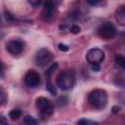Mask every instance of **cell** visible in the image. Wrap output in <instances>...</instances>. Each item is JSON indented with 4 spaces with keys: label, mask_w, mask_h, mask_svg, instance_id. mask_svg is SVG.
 <instances>
[{
    "label": "cell",
    "mask_w": 125,
    "mask_h": 125,
    "mask_svg": "<svg viewBox=\"0 0 125 125\" xmlns=\"http://www.w3.org/2000/svg\"><path fill=\"white\" fill-rule=\"evenodd\" d=\"M23 123L24 124H28V125H35V124L38 123V121L34 117H32L31 115H26L24 117V119H23Z\"/></svg>",
    "instance_id": "14"
},
{
    "label": "cell",
    "mask_w": 125,
    "mask_h": 125,
    "mask_svg": "<svg viewBox=\"0 0 125 125\" xmlns=\"http://www.w3.org/2000/svg\"><path fill=\"white\" fill-rule=\"evenodd\" d=\"M4 19L7 22H12L15 21V18L13 17V15H11L8 11H4Z\"/></svg>",
    "instance_id": "15"
},
{
    "label": "cell",
    "mask_w": 125,
    "mask_h": 125,
    "mask_svg": "<svg viewBox=\"0 0 125 125\" xmlns=\"http://www.w3.org/2000/svg\"><path fill=\"white\" fill-rule=\"evenodd\" d=\"M53 60V54L50 50L46 48L39 49L35 54V63L38 66H45Z\"/></svg>",
    "instance_id": "5"
},
{
    "label": "cell",
    "mask_w": 125,
    "mask_h": 125,
    "mask_svg": "<svg viewBox=\"0 0 125 125\" xmlns=\"http://www.w3.org/2000/svg\"><path fill=\"white\" fill-rule=\"evenodd\" d=\"M57 10V2L56 0H46L43 6L42 11V19L46 21H49L53 19Z\"/></svg>",
    "instance_id": "6"
},
{
    "label": "cell",
    "mask_w": 125,
    "mask_h": 125,
    "mask_svg": "<svg viewBox=\"0 0 125 125\" xmlns=\"http://www.w3.org/2000/svg\"><path fill=\"white\" fill-rule=\"evenodd\" d=\"M75 84V77L71 71H62L57 78V85L62 91H69Z\"/></svg>",
    "instance_id": "2"
},
{
    "label": "cell",
    "mask_w": 125,
    "mask_h": 125,
    "mask_svg": "<svg viewBox=\"0 0 125 125\" xmlns=\"http://www.w3.org/2000/svg\"><path fill=\"white\" fill-rule=\"evenodd\" d=\"M86 2L91 6H97L102 2V0H86Z\"/></svg>",
    "instance_id": "22"
},
{
    "label": "cell",
    "mask_w": 125,
    "mask_h": 125,
    "mask_svg": "<svg viewBox=\"0 0 125 125\" xmlns=\"http://www.w3.org/2000/svg\"><path fill=\"white\" fill-rule=\"evenodd\" d=\"M69 30H70L71 33H73V34H77V33L80 32L81 28H80V26H78L77 24H73V25L70 26V29H69Z\"/></svg>",
    "instance_id": "17"
},
{
    "label": "cell",
    "mask_w": 125,
    "mask_h": 125,
    "mask_svg": "<svg viewBox=\"0 0 125 125\" xmlns=\"http://www.w3.org/2000/svg\"><path fill=\"white\" fill-rule=\"evenodd\" d=\"M0 96H1V100H0L1 105H3L4 103H5V101H6V94H5L4 90H3V88H1V90H0Z\"/></svg>",
    "instance_id": "19"
},
{
    "label": "cell",
    "mask_w": 125,
    "mask_h": 125,
    "mask_svg": "<svg viewBox=\"0 0 125 125\" xmlns=\"http://www.w3.org/2000/svg\"><path fill=\"white\" fill-rule=\"evenodd\" d=\"M28 3H29V4H30L32 7L36 8V7H38V6L40 5L41 0H28Z\"/></svg>",
    "instance_id": "20"
},
{
    "label": "cell",
    "mask_w": 125,
    "mask_h": 125,
    "mask_svg": "<svg viewBox=\"0 0 125 125\" xmlns=\"http://www.w3.org/2000/svg\"><path fill=\"white\" fill-rule=\"evenodd\" d=\"M21 116V110L19 109V108H14L12 109L10 112H9V117L12 119V120H18L20 117Z\"/></svg>",
    "instance_id": "13"
},
{
    "label": "cell",
    "mask_w": 125,
    "mask_h": 125,
    "mask_svg": "<svg viewBox=\"0 0 125 125\" xmlns=\"http://www.w3.org/2000/svg\"><path fill=\"white\" fill-rule=\"evenodd\" d=\"M89 104L96 109H103L107 104V94L103 89H95L88 95Z\"/></svg>",
    "instance_id": "1"
},
{
    "label": "cell",
    "mask_w": 125,
    "mask_h": 125,
    "mask_svg": "<svg viewBox=\"0 0 125 125\" xmlns=\"http://www.w3.org/2000/svg\"><path fill=\"white\" fill-rule=\"evenodd\" d=\"M119 110H120V107L119 106H113L112 107V112H114V113L115 112H118Z\"/></svg>",
    "instance_id": "24"
},
{
    "label": "cell",
    "mask_w": 125,
    "mask_h": 125,
    "mask_svg": "<svg viewBox=\"0 0 125 125\" xmlns=\"http://www.w3.org/2000/svg\"><path fill=\"white\" fill-rule=\"evenodd\" d=\"M124 35H125V33H124Z\"/></svg>",
    "instance_id": "26"
},
{
    "label": "cell",
    "mask_w": 125,
    "mask_h": 125,
    "mask_svg": "<svg viewBox=\"0 0 125 125\" xmlns=\"http://www.w3.org/2000/svg\"><path fill=\"white\" fill-rule=\"evenodd\" d=\"M58 47H59V50H61V51H62V52H66V51H68V49H69L67 45L62 44V43H60V44L58 45Z\"/></svg>",
    "instance_id": "21"
},
{
    "label": "cell",
    "mask_w": 125,
    "mask_h": 125,
    "mask_svg": "<svg viewBox=\"0 0 125 125\" xmlns=\"http://www.w3.org/2000/svg\"><path fill=\"white\" fill-rule=\"evenodd\" d=\"M104 59V53L103 50L99 48H93L88 51L86 55V60L90 64L93 63H101Z\"/></svg>",
    "instance_id": "8"
},
{
    "label": "cell",
    "mask_w": 125,
    "mask_h": 125,
    "mask_svg": "<svg viewBox=\"0 0 125 125\" xmlns=\"http://www.w3.org/2000/svg\"><path fill=\"white\" fill-rule=\"evenodd\" d=\"M77 124H98V123L95 121L88 120V119H80L77 121Z\"/></svg>",
    "instance_id": "18"
},
{
    "label": "cell",
    "mask_w": 125,
    "mask_h": 125,
    "mask_svg": "<svg viewBox=\"0 0 125 125\" xmlns=\"http://www.w3.org/2000/svg\"><path fill=\"white\" fill-rule=\"evenodd\" d=\"M114 62L120 68L125 70V56L121 54H116L114 57Z\"/></svg>",
    "instance_id": "12"
},
{
    "label": "cell",
    "mask_w": 125,
    "mask_h": 125,
    "mask_svg": "<svg viewBox=\"0 0 125 125\" xmlns=\"http://www.w3.org/2000/svg\"><path fill=\"white\" fill-rule=\"evenodd\" d=\"M41 83V78L40 75L37 71L31 69L28 70L25 75H24V84L28 88H36L40 85Z\"/></svg>",
    "instance_id": "7"
},
{
    "label": "cell",
    "mask_w": 125,
    "mask_h": 125,
    "mask_svg": "<svg viewBox=\"0 0 125 125\" xmlns=\"http://www.w3.org/2000/svg\"><path fill=\"white\" fill-rule=\"evenodd\" d=\"M97 33L101 38L108 40V39H111L115 36L116 28H115V26L113 25L112 22L105 21V22L99 25V27L97 29Z\"/></svg>",
    "instance_id": "4"
},
{
    "label": "cell",
    "mask_w": 125,
    "mask_h": 125,
    "mask_svg": "<svg viewBox=\"0 0 125 125\" xmlns=\"http://www.w3.org/2000/svg\"><path fill=\"white\" fill-rule=\"evenodd\" d=\"M91 67H92L93 71H100V69H101L100 63H93V64H91Z\"/></svg>",
    "instance_id": "23"
},
{
    "label": "cell",
    "mask_w": 125,
    "mask_h": 125,
    "mask_svg": "<svg viewBox=\"0 0 125 125\" xmlns=\"http://www.w3.org/2000/svg\"><path fill=\"white\" fill-rule=\"evenodd\" d=\"M58 68V63L57 62H54L49 68H48V70L46 71V76H47V81H46V89L50 92V94L51 95H53V96H55V95H57V90H56V88H55V86H54V84L52 83V81H51V76H52V74H53V72L56 70Z\"/></svg>",
    "instance_id": "10"
},
{
    "label": "cell",
    "mask_w": 125,
    "mask_h": 125,
    "mask_svg": "<svg viewBox=\"0 0 125 125\" xmlns=\"http://www.w3.org/2000/svg\"><path fill=\"white\" fill-rule=\"evenodd\" d=\"M24 48V44L21 39H12L6 44L7 51L12 55H19L22 52Z\"/></svg>",
    "instance_id": "9"
},
{
    "label": "cell",
    "mask_w": 125,
    "mask_h": 125,
    "mask_svg": "<svg viewBox=\"0 0 125 125\" xmlns=\"http://www.w3.org/2000/svg\"><path fill=\"white\" fill-rule=\"evenodd\" d=\"M1 122H4V123H7V121H6L5 119H4V116H3V115L1 116Z\"/></svg>",
    "instance_id": "25"
},
{
    "label": "cell",
    "mask_w": 125,
    "mask_h": 125,
    "mask_svg": "<svg viewBox=\"0 0 125 125\" xmlns=\"http://www.w3.org/2000/svg\"><path fill=\"white\" fill-rule=\"evenodd\" d=\"M115 20L119 25L125 26V5L120 6L115 12Z\"/></svg>",
    "instance_id": "11"
},
{
    "label": "cell",
    "mask_w": 125,
    "mask_h": 125,
    "mask_svg": "<svg viewBox=\"0 0 125 125\" xmlns=\"http://www.w3.org/2000/svg\"><path fill=\"white\" fill-rule=\"evenodd\" d=\"M35 104H36V107H37L42 119L49 118L54 112V105L47 98H44V97L37 98Z\"/></svg>",
    "instance_id": "3"
},
{
    "label": "cell",
    "mask_w": 125,
    "mask_h": 125,
    "mask_svg": "<svg viewBox=\"0 0 125 125\" xmlns=\"http://www.w3.org/2000/svg\"><path fill=\"white\" fill-rule=\"evenodd\" d=\"M67 102H68L67 98L64 97V96H62V97H61V98L57 101V104H58L59 106H63V105H65V104H67Z\"/></svg>",
    "instance_id": "16"
}]
</instances>
